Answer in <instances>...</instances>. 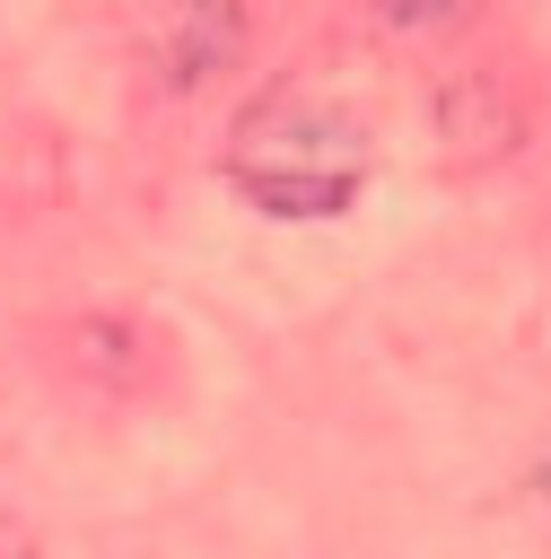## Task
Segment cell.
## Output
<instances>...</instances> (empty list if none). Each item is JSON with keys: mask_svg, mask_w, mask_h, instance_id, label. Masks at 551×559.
<instances>
[]
</instances>
